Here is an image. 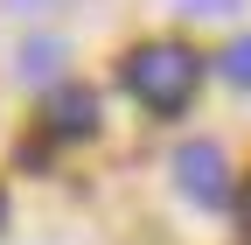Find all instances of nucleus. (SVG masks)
<instances>
[{
	"label": "nucleus",
	"instance_id": "2",
	"mask_svg": "<svg viewBox=\"0 0 251 245\" xmlns=\"http://www.w3.org/2000/svg\"><path fill=\"white\" fill-rule=\"evenodd\" d=\"M175 182H181L202 210L230 203V161H224V147H216V140H188L181 154H175Z\"/></svg>",
	"mask_w": 251,
	"mask_h": 245
},
{
	"label": "nucleus",
	"instance_id": "7",
	"mask_svg": "<svg viewBox=\"0 0 251 245\" xmlns=\"http://www.w3.org/2000/svg\"><path fill=\"white\" fill-rule=\"evenodd\" d=\"M0 210H7V196H0Z\"/></svg>",
	"mask_w": 251,
	"mask_h": 245
},
{
	"label": "nucleus",
	"instance_id": "6",
	"mask_svg": "<svg viewBox=\"0 0 251 245\" xmlns=\"http://www.w3.org/2000/svg\"><path fill=\"white\" fill-rule=\"evenodd\" d=\"M181 14H196V21H224V14H237V0H181Z\"/></svg>",
	"mask_w": 251,
	"mask_h": 245
},
{
	"label": "nucleus",
	"instance_id": "5",
	"mask_svg": "<svg viewBox=\"0 0 251 245\" xmlns=\"http://www.w3.org/2000/svg\"><path fill=\"white\" fill-rule=\"evenodd\" d=\"M56 56H63L56 42H28V49H21V70H28V77H49V70H56Z\"/></svg>",
	"mask_w": 251,
	"mask_h": 245
},
{
	"label": "nucleus",
	"instance_id": "3",
	"mask_svg": "<svg viewBox=\"0 0 251 245\" xmlns=\"http://www.w3.org/2000/svg\"><path fill=\"white\" fill-rule=\"evenodd\" d=\"M49 133H63V140L98 133V105H91L84 91H63V98H49Z\"/></svg>",
	"mask_w": 251,
	"mask_h": 245
},
{
	"label": "nucleus",
	"instance_id": "1",
	"mask_svg": "<svg viewBox=\"0 0 251 245\" xmlns=\"http://www.w3.org/2000/svg\"><path fill=\"white\" fill-rule=\"evenodd\" d=\"M119 84L133 91L140 105H153V112H181L188 98H196V84H202V56L181 49V42H140L133 56H126Z\"/></svg>",
	"mask_w": 251,
	"mask_h": 245
},
{
	"label": "nucleus",
	"instance_id": "4",
	"mask_svg": "<svg viewBox=\"0 0 251 245\" xmlns=\"http://www.w3.org/2000/svg\"><path fill=\"white\" fill-rule=\"evenodd\" d=\"M216 63H224V77H230L237 91H251V35H237L224 56H216Z\"/></svg>",
	"mask_w": 251,
	"mask_h": 245
}]
</instances>
